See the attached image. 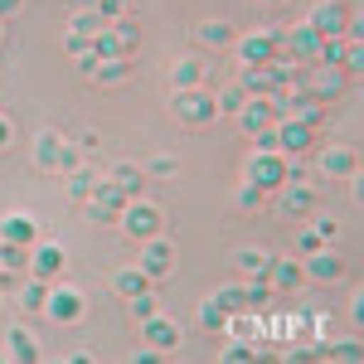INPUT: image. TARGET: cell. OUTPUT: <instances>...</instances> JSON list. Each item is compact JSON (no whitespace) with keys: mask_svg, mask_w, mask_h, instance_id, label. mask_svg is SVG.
Returning a JSON list of instances; mask_svg holds the SVG:
<instances>
[{"mask_svg":"<svg viewBox=\"0 0 364 364\" xmlns=\"http://www.w3.org/2000/svg\"><path fill=\"white\" fill-rule=\"evenodd\" d=\"M161 204H151V199H127V209H122V219H117V228L127 233V238H136V243H146V238H156L161 233Z\"/></svg>","mask_w":364,"mask_h":364,"instance_id":"cell-1","label":"cell"},{"mask_svg":"<svg viewBox=\"0 0 364 364\" xmlns=\"http://www.w3.org/2000/svg\"><path fill=\"white\" fill-rule=\"evenodd\" d=\"M248 180L262 195H277L282 185L291 180V166H287L282 151H257V156H248Z\"/></svg>","mask_w":364,"mask_h":364,"instance_id":"cell-2","label":"cell"},{"mask_svg":"<svg viewBox=\"0 0 364 364\" xmlns=\"http://www.w3.org/2000/svg\"><path fill=\"white\" fill-rule=\"evenodd\" d=\"M83 204H87V214H92L97 224H117V219H122V209H127V195L117 190L107 175H97V185H92V195H87Z\"/></svg>","mask_w":364,"mask_h":364,"instance_id":"cell-3","label":"cell"},{"mask_svg":"<svg viewBox=\"0 0 364 364\" xmlns=\"http://www.w3.org/2000/svg\"><path fill=\"white\" fill-rule=\"evenodd\" d=\"M170 112L180 117L185 127H204V122H214V117H219V107H214V97H209V92L190 87V92H175V97H170Z\"/></svg>","mask_w":364,"mask_h":364,"instance_id":"cell-4","label":"cell"},{"mask_svg":"<svg viewBox=\"0 0 364 364\" xmlns=\"http://www.w3.org/2000/svg\"><path fill=\"white\" fill-rule=\"evenodd\" d=\"M306 25L321 34V39H345V25H350V10L340 0H316L306 15Z\"/></svg>","mask_w":364,"mask_h":364,"instance_id":"cell-5","label":"cell"},{"mask_svg":"<svg viewBox=\"0 0 364 364\" xmlns=\"http://www.w3.org/2000/svg\"><path fill=\"white\" fill-rule=\"evenodd\" d=\"M311 141H316V122H306V117H277L282 156H301V151H311Z\"/></svg>","mask_w":364,"mask_h":364,"instance_id":"cell-6","label":"cell"},{"mask_svg":"<svg viewBox=\"0 0 364 364\" xmlns=\"http://www.w3.org/2000/svg\"><path fill=\"white\" fill-rule=\"evenodd\" d=\"M132 49H136V29L127 25V20L107 25L97 39H92V54H97V58H127Z\"/></svg>","mask_w":364,"mask_h":364,"instance_id":"cell-7","label":"cell"},{"mask_svg":"<svg viewBox=\"0 0 364 364\" xmlns=\"http://www.w3.org/2000/svg\"><path fill=\"white\" fill-rule=\"evenodd\" d=\"M282 54V29H252L238 39V58L243 63H267V58Z\"/></svg>","mask_w":364,"mask_h":364,"instance_id":"cell-8","label":"cell"},{"mask_svg":"<svg viewBox=\"0 0 364 364\" xmlns=\"http://www.w3.org/2000/svg\"><path fill=\"white\" fill-rule=\"evenodd\" d=\"M44 311L54 316L58 326H73V321L87 311V301H83V291H73V287H49V301H44Z\"/></svg>","mask_w":364,"mask_h":364,"instance_id":"cell-9","label":"cell"},{"mask_svg":"<svg viewBox=\"0 0 364 364\" xmlns=\"http://www.w3.org/2000/svg\"><path fill=\"white\" fill-rule=\"evenodd\" d=\"M316 49H321V34H316L306 20L291 25V29H282V54H287V58H296V63L311 58V63H316Z\"/></svg>","mask_w":364,"mask_h":364,"instance_id":"cell-10","label":"cell"},{"mask_svg":"<svg viewBox=\"0 0 364 364\" xmlns=\"http://www.w3.org/2000/svg\"><path fill=\"white\" fill-rule=\"evenodd\" d=\"M321 170H326L331 180H355V175H360V156H355L350 146H326V151H321Z\"/></svg>","mask_w":364,"mask_h":364,"instance_id":"cell-11","label":"cell"},{"mask_svg":"<svg viewBox=\"0 0 364 364\" xmlns=\"http://www.w3.org/2000/svg\"><path fill=\"white\" fill-rule=\"evenodd\" d=\"M141 267H146L151 277H166L170 267H175V248H170V243H166V238H161V233L141 243Z\"/></svg>","mask_w":364,"mask_h":364,"instance_id":"cell-12","label":"cell"},{"mask_svg":"<svg viewBox=\"0 0 364 364\" xmlns=\"http://www.w3.org/2000/svg\"><path fill=\"white\" fill-rule=\"evenodd\" d=\"M141 336H146V345H156V350L166 355V350H175V345H180V326H175V321H166V316L156 311V316H146V321H141Z\"/></svg>","mask_w":364,"mask_h":364,"instance_id":"cell-13","label":"cell"},{"mask_svg":"<svg viewBox=\"0 0 364 364\" xmlns=\"http://www.w3.org/2000/svg\"><path fill=\"white\" fill-rule=\"evenodd\" d=\"M238 122H243V132H267V127H277V107H272V97H248L243 102V112H238Z\"/></svg>","mask_w":364,"mask_h":364,"instance_id":"cell-14","label":"cell"},{"mask_svg":"<svg viewBox=\"0 0 364 364\" xmlns=\"http://www.w3.org/2000/svg\"><path fill=\"white\" fill-rule=\"evenodd\" d=\"M151 287H156V277H151L141 262H136V267H117V272H112V291H117V296H127V301L141 296V291H151Z\"/></svg>","mask_w":364,"mask_h":364,"instance_id":"cell-15","label":"cell"},{"mask_svg":"<svg viewBox=\"0 0 364 364\" xmlns=\"http://www.w3.org/2000/svg\"><path fill=\"white\" fill-rule=\"evenodd\" d=\"M29 272L54 282L58 272H63V248H58V243H34V248H29Z\"/></svg>","mask_w":364,"mask_h":364,"instance_id":"cell-16","label":"cell"},{"mask_svg":"<svg viewBox=\"0 0 364 364\" xmlns=\"http://www.w3.org/2000/svg\"><path fill=\"white\" fill-rule=\"evenodd\" d=\"M267 282H272V291H291V287L306 282V267H301L296 257H272V262H267Z\"/></svg>","mask_w":364,"mask_h":364,"instance_id":"cell-17","label":"cell"},{"mask_svg":"<svg viewBox=\"0 0 364 364\" xmlns=\"http://www.w3.org/2000/svg\"><path fill=\"white\" fill-rule=\"evenodd\" d=\"M0 243H25V248H34L39 243V224L29 214H5L0 219Z\"/></svg>","mask_w":364,"mask_h":364,"instance_id":"cell-18","label":"cell"},{"mask_svg":"<svg viewBox=\"0 0 364 364\" xmlns=\"http://www.w3.org/2000/svg\"><path fill=\"white\" fill-rule=\"evenodd\" d=\"M277 195H282L277 209H282V214H296V219H301V214H311V204H316V190H311V185H301V180L282 185Z\"/></svg>","mask_w":364,"mask_h":364,"instance_id":"cell-19","label":"cell"},{"mask_svg":"<svg viewBox=\"0 0 364 364\" xmlns=\"http://www.w3.org/2000/svg\"><path fill=\"white\" fill-rule=\"evenodd\" d=\"M311 97H340L345 87H350V78H345V68H331V63H321L316 68V78H306Z\"/></svg>","mask_w":364,"mask_h":364,"instance_id":"cell-20","label":"cell"},{"mask_svg":"<svg viewBox=\"0 0 364 364\" xmlns=\"http://www.w3.org/2000/svg\"><path fill=\"white\" fill-rule=\"evenodd\" d=\"M5 355H10V360H20V364L39 360V340L29 336V326H10V331H5Z\"/></svg>","mask_w":364,"mask_h":364,"instance_id":"cell-21","label":"cell"},{"mask_svg":"<svg viewBox=\"0 0 364 364\" xmlns=\"http://www.w3.org/2000/svg\"><path fill=\"white\" fill-rule=\"evenodd\" d=\"M107 180H112L117 190L127 199H136L141 190H146V166H132V161H117L112 170H107Z\"/></svg>","mask_w":364,"mask_h":364,"instance_id":"cell-22","label":"cell"},{"mask_svg":"<svg viewBox=\"0 0 364 364\" xmlns=\"http://www.w3.org/2000/svg\"><path fill=\"white\" fill-rule=\"evenodd\" d=\"M63 146H68V141L58 136V132H49V127H44V132L34 136V166H39V170H58V156H63Z\"/></svg>","mask_w":364,"mask_h":364,"instance_id":"cell-23","label":"cell"},{"mask_svg":"<svg viewBox=\"0 0 364 364\" xmlns=\"http://www.w3.org/2000/svg\"><path fill=\"white\" fill-rule=\"evenodd\" d=\"M267 252L262 248H233V272H243V277H267Z\"/></svg>","mask_w":364,"mask_h":364,"instance_id":"cell-24","label":"cell"},{"mask_svg":"<svg viewBox=\"0 0 364 364\" xmlns=\"http://www.w3.org/2000/svg\"><path fill=\"white\" fill-rule=\"evenodd\" d=\"M195 39L214 44V49H224V44H233V39H238V34H233V25H228V20H199V25H195Z\"/></svg>","mask_w":364,"mask_h":364,"instance_id":"cell-25","label":"cell"},{"mask_svg":"<svg viewBox=\"0 0 364 364\" xmlns=\"http://www.w3.org/2000/svg\"><path fill=\"white\" fill-rule=\"evenodd\" d=\"M306 272H311V277H316V282H336L340 272H345V262H340L336 252H326V248H321V252H311Z\"/></svg>","mask_w":364,"mask_h":364,"instance_id":"cell-26","label":"cell"},{"mask_svg":"<svg viewBox=\"0 0 364 364\" xmlns=\"http://www.w3.org/2000/svg\"><path fill=\"white\" fill-rule=\"evenodd\" d=\"M199 78H204V68H199L195 58H180V63L170 68V83H175V92H190V87H199Z\"/></svg>","mask_w":364,"mask_h":364,"instance_id":"cell-27","label":"cell"},{"mask_svg":"<svg viewBox=\"0 0 364 364\" xmlns=\"http://www.w3.org/2000/svg\"><path fill=\"white\" fill-rule=\"evenodd\" d=\"M243 102H248V92H243V83H238V78H233V83H228L219 97H214L219 117H238V112H243Z\"/></svg>","mask_w":364,"mask_h":364,"instance_id":"cell-28","label":"cell"},{"mask_svg":"<svg viewBox=\"0 0 364 364\" xmlns=\"http://www.w3.org/2000/svg\"><path fill=\"white\" fill-rule=\"evenodd\" d=\"M44 301H49V277H29L25 287H20V306L25 311H44Z\"/></svg>","mask_w":364,"mask_h":364,"instance_id":"cell-29","label":"cell"},{"mask_svg":"<svg viewBox=\"0 0 364 364\" xmlns=\"http://www.w3.org/2000/svg\"><path fill=\"white\" fill-rule=\"evenodd\" d=\"M257 355H262L257 340H238V336H228V350H219L224 364H243V360H257Z\"/></svg>","mask_w":364,"mask_h":364,"instance_id":"cell-30","label":"cell"},{"mask_svg":"<svg viewBox=\"0 0 364 364\" xmlns=\"http://www.w3.org/2000/svg\"><path fill=\"white\" fill-rule=\"evenodd\" d=\"M0 267L5 272H29V248L25 243H0Z\"/></svg>","mask_w":364,"mask_h":364,"instance_id":"cell-31","label":"cell"},{"mask_svg":"<svg viewBox=\"0 0 364 364\" xmlns=\"http://www.w3.org/2000/svg\"><path fill=\"white\" fill-rule=\"evenodd\" d=\"M243 301H248V311H262L267 301H272V282H267V277H248V287H243Z\"/></svg>","mask_w":364,"mask_h":364,"instance_id":"cell-32","label":"cell"},{"mask_svg":"<svg viewBox=\"0 0 364 364\" xmlns=\"http://www.w3.org/2000/svg\"><path fill=\"white\" fill-rule=\"evenodd\" d=\"M102 20H97V10H73V25H68V34H83V39H97L102 34Z\"/></svg>","mask_w":364,"mask_h":364,"instance_id":"cell-33","label":"cell"},{"mask_svg":"<svg viewBox=\"0 0 364 364\" xmlns=\"http://www.w3.org/2000/svg\"><path fill=\"white\" fill-rule=\"evenodd\" d=\"M92 185H97V170H92V166H78L73 175H68V195H73V199H87V195H92Z\"/></svg>","mask_w":364,"mask_h":364,"instance_id":"cell-34","label":"cell"},{"mask_svg":"<svg viewBox=\"0 0 364 364\" xmlns=\"http://www.w3.org/2000/svg\"><path fill=\"white\" fill-rule=\"evenodd\" d=\"M326 355H331V360H345V364H360V360H364V345L350 336V340H336V345H326Z\"/></svg>","mask_w":364,"mask_h":364,"instance_id":"cell-35","label":"cell"},{"mask_svg":"<svg viewBox=\"0 0 364 364\" xmlns=\"http://www.w3.org/2000/svg\"><path fill=\"white\" fill-rule=\"evenodd\" d=\"M180 175V161L175 156H151L146 161V180H175Z\"/></svg>","mask_w":364,"mask_h":364,"instance_id":"cell-36","label":"cell"},{"mask_svg":"<svg viewBox=\"0 0 364 364\" xmlns=\"http://www.w3.org/2000/svg\"><path fill=\"white\" fill-rule=\"evenodd\" d=\"M214 301H219V306H224L228 316H233V311H248V301H243V287H238V282L219 287V291H214Z\"/></svg>","mask_w":364,"mask_h":364,"instance_id":"cell-37","label":"cell"},{"mask_svg":"<svg viewBox=\"0 0 364 364\" xmlns=\"http://www.w3.org/2000/svg\"><path fill=\"white\" fill-rule=\"evenodd\" d=\"M122 78H127V58H102L92 73V83H122Z\"/></svg>","mask_w":364,"mask_h":364,"instance_id":"cell-38","label":"cell"},{"mask_svg":"<svg viewBox=\"0 0 364 364\" xmlns=\"http://www.w3.org/2000/svg\"><path fill=\"white\" fill-rule=\"evenodd\" d=\"M224 321H228V311L219 306L214 296H209V301L199 306V326H204V331H224Z\"/></svg>","mask_w":364,"mask_h":364,"instance_id":"cell-39","label":"cell"},{"mask_svg":"<svg viewBox=\"0 0 364 364\" xmlns=\"http://www.w3.org/2000/svg\"><path fill=\"white\" fill-rule=\"evenodd\" d=\"M233 204H238V209H262V204H267V195H262L252 180H243V185H238V195H233Z\"/></svg>","mask_w":364,"mask_h":364,"instance_id":"cell-40","label":"cell"},{"mask_svg":"<svg viewBox=\"0 0 364 364\" xmlns=\"http://www.w3.org/2000/svg\"><path fill=\"white\" fill-rule=\"evenodd\" d=\"M340 58H345V39H321L316 63H331V68H340Z\"/></svg>","mask_w":364,"mask_h":364,"instance_id":"cell-41","label":"cell"},{"mask_svg":"<svg viewBox=\"0 0 364 364\" xmlns=\"http://www.w3.org/2000/svg\"><path fill=\"white\" fill-rule=\"evenodd\" d=\"M156 291H141V296H132V316H136V321H146V316H156Z\"/></svg>","mask_w":364,"mask_h":364,"instance_id":"cell-42","label":"cell"},{"mask_svg":"<svg viewBox=\"0 0 364 364\" xmlns=\"http://www.w3.org/2000/svg\"><path fill=\"white\" fill-rule=\"evenodd\" d=\"M122 10H127L122 0H97V20H102V25H117V20H122Z\"/></svg>","mask_w":364,"mask_h":364,"instance_id":"cell-43","label":"cell"},{"mask_svg":"<svg viewBox=\"0 0 364 364\" xmlns=\"http://www.w3.org/2000/svg\"><path fill=\"white\" fill-rule=\"evenodd\" d=\"M296 248H301V257H311V252H321V248H326V238H321L316 228H306V233L296 238Z\"/></svg>","mask_w":364,"mask_h":364,"instance_id":"cell-44","label":"cell"},{"mask_svg":"<svg viewBox=\"0 0 364 364\" xmlns=\"http://www.w3.org/2000/svg\"><path fill=\"white\" fill-rule=\"evenodd\" d=\"M78 166H83V156H78V146L68 141V146H63V156H58V170H63V175H73Z\"/></svg>","mask_w":364,"mask_h":364,"instance_id":"cell-45","label":"cell"},{"mask_svg":"<svg viewBox=\"0 0 364 364\" xmlns=\"http://www.w3.org/2000/svg\"><path fill=\"white\" fill-rule=\"evenodd\" d=\"M252 146H257V151H277V127H267V132H252Z\"/></svg>","mask_w":364,"mask_h":364,"instance_id":"cell-46","label":"cell"},{"mask_svg":"<svg viewBox=\"0 0 364 364\" xmlns=\"http://www.w3.org/2000/svg\"><path fill=\"white\" fill-rule=\"evenodd\" d=\"M73 63H78V73H83V78H92L102 58H97V54H92V49H87V54H78V58H73Z\"/></svg>","mask_w":364,"mask_h":364,"instance_id":"cell-47","label":"cell"},{"mask_svg":"<svg viewBox=\"0 0 364 364\" xmlns=\"http://www.w3.org/2000/svg\"><path fill=\"white\" fill-rule=\"evenodd\" d=\"M311 228H316L321 238H336V233H340V224H336V219H316V224H311Z\"/></svg>","mask_w":364,"mask_h":364,"instance_id":"cell-48","label":"cell"},{"mask_svg":"<svg viewBox=\"0 0 364 364\" xmlns=\"http://www.w3.org/2000/svg\"><path fill=\"white\" fill-rule=\"evenodd\" d=\"M10 136H15V132H10V122H5V117H0V151H5V146H10Z\"/></svg>","mask_w":364,"mask_h":364,"instance_id":"cell-49","label":"cell"},{"mask_svg":"<svg viewBox=\"0 0 364 364\" xmlns=\"http://www.w3.org/2000/svg\"><path fill=\"white\" fill-rule=\"evenodd\" d=\"M20 5H25V0H0V15H15Z\"/></svg>","mask_w":364,"mask_h":364,"instance_id":"cell-50","label":"cell"},{"mask_svg":"<svg viewBox=\"0 0 364 364\" xmlns=\"http://www.w3.org/2000/svg\"><path fill=\"white\" fill-rule=\"evenodd\" d=\"M5 277H10V272H5V267H0V287H5Z\"/></svg>","mask_w":364,"mask_h":364,"instance_id":"cell-51","label":"cell"},{"mask_svg":"<svg viewBox=\"0 0 364 364\" xmlns=\"http://www.w3.org/2000/svg\"><path fill=\"white\" fill-rule=\"evenodd\" d=\"M262 5H282V0H262Z\"/></svg>","mask_w":364,"mask_h":364,"instance_id":"cell-52","label":"cell"}]
</instances>
